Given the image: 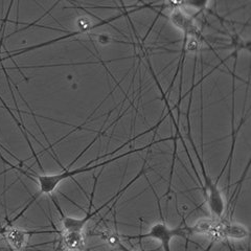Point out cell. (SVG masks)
<instances>
[{
    "instance_id": "7a4b0ae2",
    "label": "cell",
    "mask_w": 251,
    "mask_h": 251,
    "mask_svg": "<svg viewBox=\"0 0 251 251\" xmlns=\"http://www.w3.org/2000/svg\"><path fill=\"white\" fill-rule=\"evenodd\" d=\"M141 174H143V171H141V172L139 173V174L135 177V179H133L131 182H129L127 186L124 187L122 191H120L119 194L115 195L114 197H112L108 202H106L105 204H103V205H101L100 207H99L97 210L89 211V213H88L87 215H86L85 217H83V218H75V217L64 216V215H63V214L61 213V214H62V219H61V226H62V228H61V230H62V231H80V232H84L85 227H86V225H87L89 220H90L91 218H93L94 215H97V214L99 213V211H100L105 206H107L110 202H111L112 200H114V199L117 197V196H120L121 194H123L132 183H134V182L136 181V180L140 177Z\"/></svg>"
},
{
    "instance_id": "6da1fadb",
    "label": "cell",
    "mask_w": 251,
    "mask_h": 251,
    "mask_svg": "<svg viewBox=\"0 0 251 251\" xmlns=\"http://www.w3.org/2000/svg\"><path fill=\"white\" fill-rule=\"evenodd\" d=\"M191 234L188 227H178V228H170V227L163 222H157L151 226L150 230L141 235H132V237H124L127 239H154L158 241L163 247L164 251H171V242L174 238H184L187 239V235Z\"/></svg>"
},
{
    "instance_id": "9c48e42d",
    "label": "cell",
    "mask_w": 251,
    "mask_h": 251,
    "mask_svg": "<svg viewBox=\"0 0 251 251\" xmlns=\"http://www.w3.org/2000/svg\"><path fill=\"white\" fill-rule=\"evenodd\" d=\"M168 2L171 4L172 9H174V7H182L183 0H168Z\"/></svg>"
},
{
    "instance_id": "5b68a950",
    "label": "cell",
    "mask_w": 251,
    "mask_h": 251,
    "mask_svg": "<svg viewBox=\"0 0 251 251\" xmlns=\"http://www.w3.org/2000/svg\"><path fill=\"white\" fill-rule=\"evenodd\" d=\"M59 245L56 251H84L85 235L80 231L59 230Z\"/></svg>"
},
{
    "instance_id": "ba28073f",
    "label": "cell",
    "mask_w": 251,
    "mask_h": 251,
    "mask_svg": "<svg viewBox=\"0 0 251 251\" xmlns=\"http://www.w3.org/2000/svg\"><path fill=\"white\" fill-rule=\"evenodd\" d=\"M186 50L190 51V52H194V51H197L200 47V43L197 40V38L195 36H190L187 38V42H186Z\"/></svg>"
},
{
    "instance_id": "277c9868",
    "label": "cell",
    "mask_w": 251,
    "mask_h": 251,
    "mask_svg": "<svg viewBox=\"0 0 251 251\" xmlns=\"http://www.w3.org/2000/svg\"><path fill=\"white\" fill-rule=\"evenodd\" d=\"M169 20L173 26L182 31L187 37H196V34L198 33V26L196 25L194 18L191 17L182 7H174V9H172L169 15Z\"/></svg>"
},
{
    "instance_id": "8fae6325",
    "label": "cell",
    "mask_w": 251,
    "mask_h": 251,
    "mask_svg": "<svg viewBox=\"0 0 251 251\" xmlns=\"http://www.w3.org/2000/svg\"><path fill=\"white\" fill-rule=\"evenodd\" d=\"M117 248H119V249H121L122 251H131L130 249H128L127 247H126V246L124 245V243H123V242H121V243H120V244H119V246H117Z\"/></svg>"
},
{
    "instance_id": "3957f363",
    "label": "cell",
    "mask_w": 251,
    "mask_h": 251,
    "mask_svg": "<svg viewBox=\"0 0 251 251\" xmlns=\"http://www.w3.org/2000/svg\"><path fill=\"white\" fill-rule=\"evenodd\" d=\"M59 233L58 229L53 230H26L23 228H19L13 225H9L3 233V237L7 244L14 251H22L27 246L29 238L33 234L37 233Z\"/></svg>"
},
{
    "instance_id": "8992f818",
    "label": "cell",
    "mask_w": 251,
    "mask_h": 251,
    "mask_svg": "<svg viewBox=\"0 0 251 251\" xmlns=\"http://www.w3.org/2000/svg\"><path fill=\"white\" fill-rule=\"evenodd\" d=\"M217 218H202L199 219L197 222L188 227L191 231V234H198L203 235V237L210 238L211 233H213L214 227L216 224Z\"/></svg>"
},
{
    "instance_id": "52a82bcc",
    "label": "cell",
    "mask_w": 251,
    "mask_h": 251,
    "mask_svg": "<svg viewBox=\"0 0 251 251\" xmlns=\"http://www.w3.org/2000/svg\"><path fill=\"white\" fill-rule=\"evenodd\" d=\"M210 0H183L182 9H191L195 12H202L206 9Z\"/></svg>"
},
{
    "instance_id": "30bf717a",
    "label": "cell",
    "mask_w": 251,
    "mask_h": 251,
    "mask_svg": "<svg viewBox=\"0 0 251 251\" xmlns=\"http://www.w3.org/2000/svg\"><path fill=\"white\" fill-rule=\"evenodd\" d=\"M9 225H12V223H11L10 221H7V223H6L5 225H3V226L0 227V237H1V235H3V233H4L5 229H6V227L9 226Z\"/></svg>"
}]
</instances>
